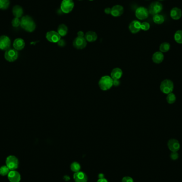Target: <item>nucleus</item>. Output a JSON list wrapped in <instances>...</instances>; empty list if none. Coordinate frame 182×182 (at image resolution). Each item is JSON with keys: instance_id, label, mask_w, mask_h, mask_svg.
Wrapping results in <instances>:
<instances>
[{"instance_id": "f257e3e1", "label": "nucleus", "mask_w": 182, "mask_h": 182, "mask_svg": "<svg viewBox=\"0 0 182 182\" xmlns=\"http://www.w3.org/2000/svg\"><path fill=\"white\" fill-rule=\"evenodd\" d=\"M20 26L23 29L30 33L34 32L36 28L35 23L30 16H24L21 17Z\"/></svg>"}, {"instance_id": "f03ea898", "label": "nucleus", "mask_w": 182, "mask_h": 182, "mask_svg": "<svg viewBox=\"0 0 182 182\" xmlns=\"http://www.w3.org/2000/svg\"><path fill=\"white\" fill-rule=\"evenodd\" d=\"M174 88V83L170 79H165L161 82L160 86V91L166 94L172 93Z\"/></svg>"}, {"instance_id": "7ed1b4c3", "label": "nucleus", "mask_w": 182, "mask_h": 182, "mask_svg": "<svg viewBox=\"0 0 182 182\" xmlns=\"http://www.w3.org/2000/svg\"><path fill=\"white\" fill-rule=\"evenodd\" d=\"M99 85L102 90L107 91L112 87L113 85V79L111 77L108 76L102 77L100 80Z\"/></svg>"}, {"instance_id": "20e7f679", "label": "nucleus", "mask_w": 182, "mask_h": 182, "mask_svg": "<svg viewBox=\"0 0 182 182\" xmlns=\"http://www.w3.org/2000/svg\"><path fill=\"white\" fill-rule=\"evenodd\" d=\"M6 166L10 170H17L19 166L18 159L15 156H9L6 158Z\"/></svg>"}, {"instance_id": "39448f33", "label": "nucleus", "mask_w": 182, "mask_h": 182, "mask_svg": "<svg viewBox=\"0 0 182 182\" xmlns=\"http://www.w3.org/2000/svg\"><path fill=\"white\" fill-rule=\"evenodd\" d=\"M74 8V2L73 0H62L60 8L64 13H69Z\"/></svg>"}, {"instance_id": "423d86ee", "label": "nucleus", "mask_w": 182, "mask_h": 182, "mask_svg": "<svg viewBox=\"0 0 182 182\" xmlns=\"http://www.w3.org/2000/svg\"><path fill=\"white\" fill-rule=\"evenodd\" d=\"M163 6L161 3L159 2H152L149 8V13L153 16L157 15L163 10Z\"/></svg>"}, {"instance_id": "0eeeda50", "label": "nucleus", "mask_w": 182, "mask_h": 182, "mask_svg": "<svg viewBox=\"0 0 182 182\" xmlns=\"http://www.w3.org/2000/svg\"><path fill=\"white\" fill-rule=\"evenodd\" d=\"M5 59L9 62H14L18 57V53L15 49H9L4 54Z\"/></svg>"}, {"instance_id": "6e6552de", "label": "nucleus", "mask_w": 182, "mask_h": 182, "mask_svg": "<svg viewBox=\"0 0 182 182\" xmlns=\"http://www.w3.org/2000/svg\"><path fill=\"white\" fill-rule=\"evenodd\" d=\"M87 45V41L85 40L84 37L77 36L73 42V46L76 49L81 50L85 48Z\"/></svg>"}, {"instance_id": "1a4fd4ad", "label": "nucleus", "mask_w": 182, "mask_h": 182, "mask_svg": "<svg viewBox=\"0 0 182 182\" xmlns=\"http://www.w3.org/2000/svg\"><path fill=\"white\" fill-rule=\"evenodd\" d=\"M149 13L148 10L143 6L139 7L136 10V17L140 20L146 19L148 17Z\"/></svg>"}, {"instance_id": "9d476101", "label": "nucleus", "mask_w": 182, "mask_h": 182, "mask_svg": "<svg viewBox=\"0 0 182 182\" xmlns=\"http://www.w3.org/2000/svg\"><path fill=\"white\" fill-rule=\"evenodd\" d=\"M11 46V40L8 36L2 35L0 36V49L5 50L10 49Z\"/></svg>"}, {"instance_id": "9b49d317", "label": "nucleus", "mask_w": 182, "mask_h": 182, "mask_svg": "<svg viewBox=\"0 0 182 182\" xmlns=\"http://www.w3.org/2000/svg\"><path fill=\"white\" fill-rule=\"evenodd\" d=\"M46 38L47 40L52 43H58L61 39V36H60L58 33L55 31H50L46 34Z\"/></svg>"}, {"instance_id": "f8f14e48", "label": "nucleus", "mask_w": 182, "mask_h": 182, "mask_svg": "<svg viewBox=\"0 0 182 182\" xmlns=\"http://www.w3.org/2000/svg\"><path fill=\"white\" fill-rule=\"evenodd\" d=\"M8 178L10 182H20L21 180V175L16 170H10L8 175Z\"/></svg>"}, {"instance_id": "ddd939ff", "label": "nucleus", "mask_w": 182, "mask_h": 182, "mask_svg": "<svg viewBox=\"0 0 182 182\" xmlns=\"http://www.w3.org/2000/svg\"><path fill=\"white\" fill-rule=\"evenodd\" d=\"M180 146V142L176 139H171L168 142V147L172 152H177Z\"/></svg>"}, {"instance_id": "4468645a", "label": "nucleus", "mask_w": 182, "mask_h": 182, "mask_svg": "<svg viewBox=\"0 0 182 182\" xmlns=\"http://www.w3.org/2000/svg\"><path fill=\"white\" fill-rule=\"evenodd\" d=\"M73 178L75 182H87L88 180L86 174L81 171L75 173L73 175Z\"/></svg>"}, {"instance_id": "2eb2a0df", "label": "nucleus", "mask_w": 182, "mask_h": 182, "mask_svg": "<svg viewBox=\"0 0 182 182\" xmlns=\"http://www.w3.org/2000/svg\"><path fill=\"white\" fill-rule=\"evenodd\" d=\"M129 29L131 33H138L141 30V23L138 20H134L129 24Z\"/></svg>"}, {"instance_id": "dca6fc26", "label": "nucleus", "mask_w": 182, "mask_h": 182, "mask_svg": "<svg viewBox=\"0 0 182 182\" xmlns=\"http://www.w3.org/2000/svg\"><path fill=\"white\" fill-rule=\"evenodd\" d=\"M124 13V8L120 5H116L111 8V15L113 17H118L123 15Z\"/></svg>"}, {"instance_id": "f3484780", "label": "nucleus", "mask_w": 182, "mask_h": 182, "mask_svg": "<svg viewBox=\"0 0 182 182\" xmlns=\"http://www.w3.org/2000/svg\"><path fill=\"white\" fill-rule=\"evenodd\" d=\"M13 46L15 50L17 51L21 50L25 46V43L23 39L21 38H16L13 43Z\"/></svg>"}, {"instance_id": "a211bd4d", "label": "nucleus", "mask_w": 182, "mask_h": 182, "mask_svg": "<svg viewBox=\"0 0 182 182\" xmlns=\"http://www.w3.org/2000/svg\"><path fill=\"white\" fill-rule=\"evenodd\" d=\"M170 17L174 20H178L180 19L182 16V10L180 9L175 7L172 9L170 12Z\"/></svg>"}, {"instance_id": "6ab92c4d", "label": "nucleus", "mask_w": 182, "mask_h": 182, "mask_svg": "<svg viewBox=\"0 0 182 182\" xmlns=\"http://www.w3.org/2000/svg\"><path fill=\"white\" fill-rule=\"evenodd\" d=\"M164 55L161 52H156L152 55V60L156 64H160L163 61Z\"/></svg>"}, {"instance_id": "aec40b11", "label": "nucleus", "mask_w": 182, "mask_h": 182, "mask_svg": "<svg viewBox=\"0 0 182 182\" xmlns=\"http://www.w3.org/2000/svg\"><path fill=\"white\" fill-rule=\"evenodd\" d=\"M84 38L89 42H93L97 40V34L95 32L89 31L85 34Z\"/></svg>"}, {"instance_id": "412c9836", "label": "nucleus", "mask_w": 182, "mask_h": 182, "mask_svg": "<svg viewBox=\"0 0 182 182\" xmlns=\"http://www.w3.org/2000/svg\"><path fill=\"white\" fill-rule=\"evenodd\" d=\"M12 13L16 18H20L23 15V9L20 5H15L12 9Z\"/></svg>"}, {"instance_id": "4be33fe9", "label": "nucleus", "mask_w": 182, "mask_h": 182, "mask_svg": "<svg viewBox=\"0 0 182 182\" xmlns=\"http://www.w3.org/2000/svg\"><path fill=\"white\" fill-rule=\"evenodd\" d=\"M123 72L121 69L116 68L114 69L111 73V77L112 79H119L122 76Z\"/></svg>"}, {"instance_id": "5701e85b", "label": "nucleus", "mask_w": 182, "mask_h": 182, "mask_svg": "<svg viewBox=\"0 0 182 182\" xmlns=\"http://www.w3.org/2000/svg\"><path fill=\"white\" fill-rule=\"evenodd\" d=\"M57 32L61 37L66 36L68 33V28L65 24H61L58 28Z\"/></svg>"}, {"instance_id": "b1692460", "label": "nucleus", "mask_w": 182, "mask_h": 182, "mask_svg": "<svg viewBox=\"0 0 182 182\" xmlns=\"http://www.w3.org/2000/svg\"><path fill=\"white\" fill-rule=\"evenodd\" d=\"M153 21L155 23L160 25V24H162L165 21V18L163 15L157 14L153 16Z\"/></svg>"}, {"instance_id": "393cba45", "label": "nucleus", "mask_w": 182, "mask_h": 182, "mask_svg": "<svg viewBox=\"0 0 182 182\" xmlns=\"http://www.w3.org/2000/svg\"><path fill=\"white\" fill-rule=\"evenodd\" d=\"M70 170L72 172L75 173L79 172L81 170V166L80 164L77 163L76 161L73 162L72 164L70 165Z\"/></svg>"}, {"instance_id": "a878e982", "label": "nucleus", "mask_w": 182, "mask_h": 182, "mask_svg": "<svg viewBox=\"0 0 182 182\" xmlns=\"http://www.w3.org/2000/svg\"><path fill=\"white\" fill-rule=\"evenodd\" d=\"M170 43L167 42H163L161 43V45H160L159 50L161 52L165 53L170 50Z\"/></svg>"}, {"instance_id": "bb28decb", "label": "nucleus", "mask_w": 182, "mask_h": 182, "mask_svg": "<svg viewBox=\"0 0 182 182\" xmlns=\"http://www.w3.org/2000/svg\"><path fill=\"white\" fill-rule=\"evenodd\" d=\"M174 39L178 44H182V30H179L174 35Z\"/></svg>"}, {"instance_id": "cd10ccee", "label": "nucleus", "mask_w": 182, "mask_h": 182, "mask_svg": "<svg viewBox=\"0 0 182 182\" xmlns=\"http://www.w3.org/2000/svg\"><path fill=\"white\" fill-rule=\"evenodd\" d=\"M10 5L9 0H0V9L6 10Z\"/></svg>"}, {"instance_id": "c85d7f7f", "label": "nucleus", "mask_w": 182, "mask_h": 182, "mask_svg": "<svg viewBox=\"0 0 182 182\" xmlns=\"http://www.w3.org/2000/svg\"><path fill=\"white\" fill-rule=\"evenodd\" d=\"M166 100L168 103L173 104L176 101V96L174 93H170L168 94L167 96L166 97Z\"/></svg>"}, {"instance_id": "c756f323", "label": "nucleus", "mask_w": 182, "mask_h": 182, "mask_svg": "<svg viewBox=\"0 0 182 182\" xmlns=\"http://www.w3.org/2000/svg\"><path fill=\"white\" fill-rule=\"evenodd\" d=\"M10 170H9L6 165L2 166L0 167V175L1 176H6L8 175Z\"/></svg>"}, {"instance_id": "7c9ffc66", "label": "nucleus", "mask_w": 182, "mask_h": 182, "mask_svg": "<svg viewBox=\"0 0 182 182\" xmlns=\"http://www.w3.org/2000/svg\"><path fill=\"white\" fill-rule=\"evenodd\" d=\"M11 24L13 27H18L19 26H20V19L18 18L15 17L12 20Z\"/></svg>"}, {"instance_id": "2f4dec72", "label": "nucleus", "mask_w": 182, "mask_h": 182, "mask_svg": "<svg viewBox=\"0 0 182 182\" xmlns=\"http://www.w3.org/2000/svg\"><path fill=\"white\" fill-rule=\"evenodd\" d=\"M150 28V25L147 22H143L141 23V30L144 31L148 30Z\"/></svg>"}, {"instance_id": "473e14b6", "label": "nucleus", "mask_w": 182, "mask_h": 182, "mask_svg": "<svg viewBox=\"0 0 182 182\" xmlns=\"http://www.w3.org/2000/svg\"><path fill=\"white\" fill-rule=\"evenodd\" d=\"M170 158L173 160H176L179 158V155L177 152H172L170 155Z\"/></svg>"}, {"instance_id": "72a5a7b5", "label": "nucleus", "mask_w": 182, "mask_h": 182, "mask_svg": "<svg viewBox=\"0 0 182 182\" xmlns=\"http://www.w3.org/2000/svg\"><path fill=\"white\" fill-rule=\"evenodd\" d=\"M121 182H134L133 179L129 176H125L122 178Z\"/></svg>"}, {"instance_id": "f704fd0d", "label": "nucleus", "mask_w": 182, "mask_h": 182, "mask_svg": "<svg viewBox=\"0 0 182 182\" xmlns=\"http://www.w3.org/2000/svg\"><path fill=\"white\" fill-rule=\"evenodd\" d=\"M58 45L60 46V47H64L65 45L66 44V43H65V40H60L58 42Z\"/></svg>"}, {"instance_id": "c9c22d12", "label": "nucleus", "mask_w": 182, "mask_h": 182, "mask_svg": "<svg viewBox=\"0 0 182 182\" xmlns=\"http://www.w3.org/2000/svg\"><path fill=\"white\" fill-rule=\"evenodd\" d=\"M120 84V82L119 79H113V85L118 86Z\"/></svg>"}, {"instance_id": "e433bc0d", "label": "nucleus", "mask_w": 182, "mask_h": 182, "mask_svg": "<svg viewBox=\"0 0 182 182\" xmlns=\"http://www.w3.org/2000/svg\"><path fill=\"white\" fill-rule=\"evenodd\" d=\"M111 9L110 8H107L105 9L104 10V12L106 13V14H111Z\"/></svg>"}, {"instance_id": "4c0bfd02", "label": "nucleus", "mask_w": 182, "mask_h": 182, "mask_svg": "<svg viewBox=\"0 0 182 182\" xmlns=\"http://www.w3.org/2000/svg\"><path fill=\"white\" fill-rule=\"evenodd\" d=\"M96 182H108V180L105 178H99Z\"/></svg>"}, {"instance_id": "58836bf2", "label": "nucleus", "mask_w": 182, "mask_h": 182, "mask_svg": "<svg viewBox=\"0 0 182 182\" xmlns=\"http://www.w3.org/2000/svg\"><path fill=\"white\" fill-rule=\"evenodd\" d=\"M77 35H78V36L79 37H84V33L83 32H82V31H79V33H77Z\"/></svg>"}, {"instance_id": "ea45409f", "label": "nucleus", "mask_w": 182, "mask_h": 182, "mask_svg": "<svg viewBox=\"0 0 182 182\" xmlns=\"http://www.w3.org/2000/svg\"><path fill=\"white\" fill-rule=\"evenodd\" d=\"M89 1H93V0H89Z\"/></svg>"}, {"instance_id": "a19ab883", "label": "nucleus", "mask_w": 182, "mask_h": 182, "mask_svg": "<svg viewBox=\"0 0 182 182\" xmlns=\"http://www.w3.org/2000/svg\"><path fill=\"white\" fill-rule=\"evenodd\" d=\"M159 1H163V0H159Z\"/></svg>"}, {"instance_id": "79ce46f5", "label": "nucleus", "mask_w": 182, "mask_h": 182, "mask_svg": "<svg viewBox=\"0 0 182 182\" xmlns=\"http://www.w3.org/2000/svg\"><path fill=\"white\" fill-rule=\"evenodd\" d=\"M79 1H82V0H79Z\"/></svg>"}]
</instances>
